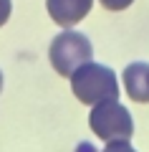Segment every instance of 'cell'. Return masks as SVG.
Instances as JSON below:
<instances>
[{"label": "cell", "instance_id": "obj_7", "mask_svg": "<svg viewBox=\"0 0 149 152\" xmlns=\"http://www.w3.org/2000/svg\"><path fill=\"white\" fill-rule=\"evenodd\" d=\"M99 3H101L106 10H126L134 0H99Z\"/></svg>", "mask_w": 149, "mask_h": 152}, {"label": "cell", "instance_id": "obj_9", "mask_svg": "<svg viewBox=\"0 0 149 152\" xmlns=\"http://www.w3.org/2000/svg\"><path fill=\"white\" fill-rule=\"evenodd\" d=\"M0 91H3V71H0Z\"/></svg>", "mask_w": 149, "mask_h": 152}, {"label": "cell", "instance_id": "obj_3", "mask_svg": "<svg viewBox=\"0 0 149 152\" xmlns=\"http://www.w3.org/2000/svg\"><path fill=\"white\" fill-rule=\"evenodd\" d=\"M89 127L104 142L132 140V134H134V119L129 114V109L119 99L94 104V109L89 114Z\"/></svg>", "mask_w": 149, "mask_h": 152}, {"label": "cell", "instance_id": "obj_5", "mask_svg": "<svg viewBox=\"0 0 149 152\" xmlns=\"http://www.w3.org/2000/svg\"><path fill=\"white\" fill-rule=\"evenodd\" d=\"M124 91L139 104H149V64L134 61L124 69Z\"/></svg>", "mask_w": 149, "mask_h": 152}, {"label": "cell", "instance_id": "obj_6", "mask_svg": "<svg viewBox=\"0 0 149 152\" xmlns=\"http://www.w3.org/2000/svg\"><path fill=\"white\" fill-rule=\"evenodd\" d=\"M104 152H137V150L132 147L129 140H119V142H106Z\"/></svg>", "mask_w": 149, "mask_h": 152}, {"label": "cell", "instance_id": "obj_2", "mask_svg": "<svg viewBox=\"0 0 149 152\" xmlns=\"http://www.w3.org/2000/svg\"><path fill=\"white\" fill-rule=\"evenodd\" d=\"M91 56H94V46H91V41L78 31L58 33V36L51 41V48H48V58H51V66L56 69V74L68 76V79L84 64H89Z\"/></svg>", "mask_w": 149, "mask_h": 152}, {"label": "cell", "instance_id": "obj_4", "mask_svg": "<svg viewBox=\"0 0 149 152\" xmlns=\"http://www.w3.org/2000/svg\"><path fill=\"white\" fill-rule=\"evenodd\" d=\"M94 0H46V10L58 26L71 28L89 15Z\"/></svg>", "mask_w": 149, "mask_h": 152}, {"label": "cell", "instance_id": "obj_8", "mask_svg": "<svg viewBox=\"0 0 149 152\" xmlns=\"http://www.w3.org/2000/svg\"><path fill=\"white\" fill-rule=\"evenodd\" d=\"M10 10H13V3H10V0H0V28L8 23V18H10Z\"/></svg>", "mask_w": 149, "mask_h": 152}, {"label": "cell", "instance_id": "obj_1", "mask_svg": "<svg viewBox=\"0 0 149 152\" xmlns=\"http://www.w3.org/2000/svg\"><path fill=\"white\" fill-rule=\"evenodd\" d=\"M71 89H73L76 99L81 104H101V102H114L119 99V79L109 66L96 64V61H89L84 64L73 76H71Z\"/></svg>", "mask_w": 149, "mask_h": 152}]
</instances>
